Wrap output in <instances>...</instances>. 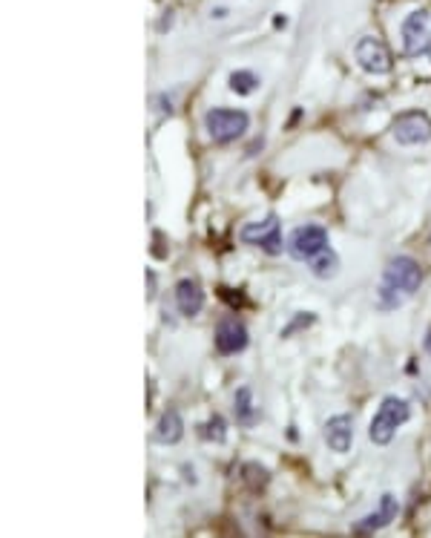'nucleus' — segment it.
Returning <instances> with one entry per match:
<instances>
[{
    "label": "nucleus",
    "mask_w": 431,
    "mask_h": 538,
    "mask_svg": "<svg viewBox=\"0 0 431 538\" xmlns=\"http://www.w3.org/2000/svg\"><path fill=\"white\" fill-rule=\"evenodd\" d=\"M423 285V268L411 256H394L382 274V288H379V306L382 308H397L400 297H409Z\"/></svg>",
    "instance_id": "f257e3e1"
},
{
    "label": "nucleus",
    "mask_w": 431,
    "mask_h": 538,
    "mask_svg": "<svg viewBox=\"0 0 431 538\" xmlns=\"http://www.w3.org/2000/svg\"><path fill=\"white\" fill-rule=\"evenodd\" d=\"M409 417H411V406L400 401V397L388 394V397H382V403L371 420V443H377V447H388V443L394 440V432L402 426V424H409Z\"/></svg>",
    "instance_id": "f03ea898"
},
{
    "label": "nucleus",
    "mask_w": 431,
    "mask_h": 538,
    "mask_svg": "<svg viewBox=\"0 0 431 538\" xmlns=\"http://www.w3.org/2000/svg\"><path fill=\"white\" fill-rule=\"evenodd\" d=\"M207 133L210 138H216V142H236V138H242L250 127V115L242 112V110H210L207 112Z\"/></svg>",
    "instance_id": "7ed1b4c3"
},
{
    "label": "nucleus",
    "mask_w": 431,
    "mask_h": 538,
    "mask_svg": "<svg viewBox=\"0 0 431 538\" xmlns=\"http://www.w3.org/2000/svg\"><path fill=\"white\" fill-rule=\"evenodd\" d=\"M239 239L245 245H256L265 253H279L282 251V225H279V216L276 214H268L262 222H248L239 230Z\"/></svg>",
    "instance_id": "20e7f679"
},
{
    "label": "nucleus",
    "mask_w": 431,
    "mask_h": 538,
    "mask_svg": "<svg viewBox=\"0 0 431 538\" xmlns=\"http://www.w3.org/2000/svg\"><path fill=\"white\" fill-rule=\"evenodd\" d=\"M325 248H328V230L322 225H302L291 233V239H287V253H291L296 262H310Z\"/></svg>",
    "instance_id": "39448f33"
},
{
    "label": "nucleus",
    "mask_w": 431,
    "mask_h": 538,
    "mask_svg": "<svg viewBox=\"0 0 431 538\" xmlns=\"http://www.w3.org/2000/svg\"><path fill=\"white\" fill-rule=\"evenodd\" d=\"M391 133H394V142L402 144V147L423 144V142H428V138H431V119L425 112H420V110L402 112V115H397Z\"/></svg>",
    "instance_id": "423d86ee"
},
{
    "label": "nucleus",
    "mask_w": 431,
    "mask_h": 538,
    "mask_svg": "<svg viewBox=\"0 0 431 538\" xmlns=\"http://www.w3.org/2000/svg\"><path fill=\"white\" fill-rule=\"evenodd\" d=\"M354 55H356V63L363 66L368 75H388L391 73V63H394L391 52H388V46L377 38H368V35L359 38Z\"/></svg>",
    "instance_id": "0eeeda50"
},
{
    "label": "nucleus",
    "mask_w": 431,
    "mask_h": 538,
    "mask_svg": "<svg viewBox=\"0 0 431 538\" xmlns=\"http://www.w3.org/2000/svg\"><path fill=\"white\" fill-rule=\"evenodd\" d=\"M248 343H250V337H248V329L242 320H236V317L219 320V325H216V352L225 357H233V354H242Z\"/></svg>",
    "instance_id": "6e6552de"
},
{
    "label": "nucleus",
    "mask_w": 431,
    "mask_h": 538,
    "mask_svg": "<svg viewBox=\"0 0 431 538\" xmlns=\"http://www.w3.org/2000/svg\"><path fill=\"white\" fill-rule=\"evenodd\" d=\"M425 29H428V9H417V12H411L409 17L402 20L400 35H402V46H405V55H409V58H414L423 50H428Z\"/></svg>",
    "instance_id": "1a4fd4ad"
},
{
    "label": "nucleus",
    "mask_w": 431,
    "mask_h": 538,
    "mask_svg": "<svg viewBox=\"0 0 431 538\" xmlns=\"http://www.w3.org/2000/svg\"><path fill=\"white\" fill-rule=\"evenodd\" d=\"M354 440V417L351 414H333L325 424V443L333 452H348Z\"/></svg>",
    "instance_id": "9d476101"
},
{
    "label": "nucleus",
    "mask_w": 431,
    "mask_h": 538,
    "mask_svg": "<svg viewBox=\"0 0 431 538\" xmlns=\"http://www.w3.org/2000/svg\"><path fill=\"white\" fill-rule=\"evenodd\" d=\"M176 308L184 314V317H196L202 308H204V291L196 279H179L176 285Z\"/></svg>",
    "instance_id": "9b49d317"
},
{
    "label": "nucleus",
    "mask_w": 431,
    "mask_h": 538,
    "mask_svg": "<svg viewBox=\"0 0 431 538\" xmlns=\"http://www.w3.org/2000/svg\"><path fill=\"white\" fill-rule=\"evenodd\" d=\"M394 518H397V498H394V495H386V498H382V504H379V509H374L371 516H365L363 521L354 524V532L371 535V532H377L379 527H388Z\"/></svg>",
    "instance_id": "f8f14e48"
},
{
    "label": "nucleus",
    "mask_w": 431,
    "mask_h": 538,
    "mask_svg": "<svg viewBox=\"0 0 431 538\" xmlns=\"http://www.w3.org/2000/svg\"><path fill=\"white\" fill-rule=\"evenodd\" d=\"M184 435V424H181V414L176 409L170 412H164L158 417V424H156V432H153V440L161 443V447H173V443H179Z\"/></svg>",
    "instance_id": "ddd939ff"
},
{
    "label": "nucleus",
    "mask_w": 431,
    "mask_h": 538,
    "mask_svg": "<svg viewBox=\"0 0 431 538\" xmlns=\"http://www.w3.org/2000/svg\"><path fill=\"white\" fill-rule=\"evenodd\" d=\"M233 409H236V417H239V424H242V426H256L259 424V409L253 406V391L248 386L236 389Z\"/></svg>",
    "instance_id": "4468645a"
},
{
    "label": "nucleus",
    "mask_w": 431,
    "mask_h": 538,
    "mask_svg": "<svg viewBox=\"0 0 431 538\" xmlns=\"http://www.w3.org/2000/svg\"><path fill=\"white\" fill-rule=\"evenodd\" d=\"M308 265H310V271H314L319 279H331L333 274H337V268H340V260H337V253H333L331 245H328V248H325L322 253H317Z\"/></svg>",
    "instance_id": "2eb2a0df"
},
{
    "label": "nucleus",
    "mask_w": 431,
    "mask_h": 538,
    "mask_svg": "<svg viewBox=\"0 0 431 538\" xmlns=\"http://www.w3.org/2000/svg\"><path fill=\"white\" fill-rule=\"evenodd\" d=\"M256 87H259V78L250 69H239V73L230 75V89L236 96H250V92H256Z\"/></svg>",
    "instance_id": "dca6fc26"
},
{
    "label": "nucleus",
    "mask_w": 431,
    "mask_h": 538,
    "mask_svg": "<svg viewBox=\"0 0 431 538\" xmlns=\"http://www.w3.org/2000/svg\"><path fill=\"white\" fill-rule=\"evenodd\" d=\"M202 435H204L207 440H213V443H222V440H225V435H227V424H225V417H222V414H213V417L207 420V426L202 429Z\"/></svg>",
    "instance_id": "f3484780"
},
{
    "label": "nucleus",
    "mask_w": 431,
    "mask_h": 538,
    "mask_svg": "<svg viewBox=\"0 0 431 538\" xmlns=\"http://www.w3.org/2000/svg\"><path fill=\"white\" fill-rule=\"evenodd\" d=\"M314 322H317V314H308V311H305V314H296V317H294V325H287V329L282 331V337H294L299 329H308V325H314Z\"/></svg>",
    "instance_id": "a211bd4d"
},
{
    "label": "nucleus",
    "mask_w": 431,
    "mask_h": 538,
    "mask_svg": "<svg viewBox=\"0 0 431 538\" xmlns=\"http://www.w3.org/2000/svg\"><path fill=\"white\" fill-rule=\"evenodd\" d=\"M144 276H147V299H153L156 297V274L147 268V271H144Z\"/></svg>",
    "instance_id": "6ab92c4d"
},
{
    "label": "nucleus",
    "mask_w": 431,
    "mask_h": 538,
    "mask_svg": "<svg viewBox=\"0 0 431 538\" xmlns=\"http://www.w3.org/2000/svg\"><path fill=\"white\" fill-rule=\"evenodd\" d=\"M425 352H428V357H431V329H428V334H425Z\"/></svg>",
    "instance_id": "aec40b11"
},
{
    "label": "nucleus",
    "mask_w": 431,
    "mask_h": 538,
    "mask_svg": "<svg viewBox=\"0 0 431 538\" xmlns=\"http://www.w3.org/2000/svg\"><path fill=\"white\" fill-rule=\"evenodd\" d=\"M425 52H428V55H431V38H428V50H425Z\"/></svg>",
    "instance_id": "412c9836"
}]
</instances>
